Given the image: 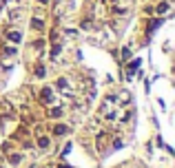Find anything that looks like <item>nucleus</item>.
Returning <instances> with one entry per match:
<instances>
[{
  "label": "nucleus",
  "instance_id": "f257e3e1",
  "mask_svg": "<svg viewBox=\"0 0 175 168\" xmlns=\"http://www.w3.org/2000/svg\"><path fill=\"white\" fill-rule=\"evenodd\" d=\"M31 27H33L35 31H42V29H45V25H42V20H38V18H35V20H31Z\"/></svg>",
  "mask_w": 175,
  "mask_h": 168
},
{
  "label": "nucleus",
  "instance_id": "f03ea898",
  "mask_svg": "<svg viewBox=\"0 0 175 168\" xmlns=\"http://www.w3.org/2000/svg\"><path fill=\"white\" fill-rule=\"evenodd\" d=\"M38 146H40V148H47V146H49V137H47V135L38 137Z\"/></svg>",
  "mask_w": 175,
  "mask_h": 168
},
{
  "label": "nucleus",
  "instance_id": "7ed1b4c3",
  "mask_svg": "<svg viewBox=\"0 0 175 168\" xmlns=\"http://www.w3.org/2000/svg\"><path fill=\"white\" fill-rule=\"evenodd\" d=\"M7 38H9L11 42H18V40H20V33H18V31H9V33H7Z\"/></svg>",
  "mask_w": 175,
  "mask_h": 168
},
{
  "label": "nucleus",
  "instance_id": "20e7f679",
  "mask_svg": "<svg viewBox=\"0 0 175 168\" xmlns=\"http://www.w3.org/2000/svg\"><path fill=\"white\" fill-rule=\"evenodd\" d=\"M42 100H45V102H51V100H53V93H51L49 89H45L42 91Z\"/></svg>",
  "mask_w": 175,
  "mask_h": 168
},
{
  "label": "nucleus",
  "instance_id": "39448f33",
  "mask_svg": "<svg viewBox=\"0 0 175 168\" xmlns=\"http://www.w3.org/2000/svg\"><path fill=\"white\" fill-rule=\"evenodd\" d=\"M157 13H166V11H169V2H162V5H157Z\"/></svg>",
  "mask_w": 175,
  "mask_h": 168
},
{
  "label": "nucleus",
  "instance_id": "423d86ee",
  "mask_svg": "<svg viewBox=\"0 0 175 168\" xmlns=\"http://www.w3.org/2000/svg\"><path fill=\"white\" fill-rule=\"evenodd\" d=\"M64 133H67V126H62V124L53 128V135H64Z\"/></svg>",
  "mask_w": 175,
  "mask_h": 168
},
{
  "label": "nucleus",
  "instance_id": "0eeeda50",
  "mask_svg": "<svg viewBox=\"0 0 175 168\" xmlns=\"http://www.w3.org/2000/svg\"><path fill=\"white\" fill-rule=\"evenodd\" d=\"M35 75H38V78H42V75H45V69H42V66H35Z\"/></svg>",
  "mask_w": 175,
  "mask_h": 168
},
{
  "label": "nucleus",
  "instance_id": "6e6552de",
  "mask_svg": "<svg viewBox=\"0 0 175 168\" xmlns=\"http://www.w3.org/2000/svg\"><path fill=\"white\" fill-rule=\"evenodd\" d=\"M60 115H62L60 109H53V111H51V117H60Z\"/></svg>",
  "mask_w": 175,
  "mask_h": 168
},
{
  "label": "nucleus",
  "instance_id": "1a4fd4ad",
  "mask_svg": "<svg viewBox=\"0 0 175 168\" xmlns=\"http://www.w3.org/2000/svg\"><path fill=\"white\" fill-rule=\"evenodd\" d=\"M9 159H11V162H13V164H18V162H20V155H11Z\"/></svg>",
  "mask_w": 175,
  "mask_h": 168
},
{
  "label": "nucleus",
  "instance_id": "9d476101",
  "mask_svg": "<svg viewBox=\"0 0 175 168\" xmlns=\"http://www.w3.org/2000/svg\"><path fill=\"white\" fill-rule=\"evenodd\" d=\"M40 2H47V0H40Z\"/></svg>",
  "mask_w": 175,
  "mask_h": 168
},
{
  "label": "nucleus",
  "instance_id": "9b49d317",
  "mask_svg": "<svg viewBox=\"0 0 175 168\" xmlns=\"http://www.w3.org/2000/svg\"><path fill=\"white\" fill-rule=\"evenodd\" d=\"M0 168H2V166H0Z\"/></svg>",
  "mask_w": 175,
  "mask_h": 168
}]
</instances>
